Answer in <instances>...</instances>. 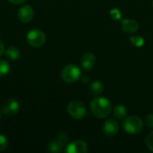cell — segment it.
Segmentation results:
<instances>
[{
    "instance_id": "obj_4",
    "label": "cell",
    "mask_w": 153,
    "mask_h": 153,
    "mask_svg": "<svg viewBox=\"0 0 153 153\" xmlns=\"http://www.w3.org/2000/svg\"><path fill=\"white\" fill-rule=\"evenodd\" d=\"M69 115L74 119H82L87 115V109L85 105L79 100L71 101L67 107Z\"/></svg>"
},
{
    "instance_id": "obj_8",
    "label": "cell",
    "mask_w": 153,
    "mask_h": 153,
    "mask_svg": "<svg viewBox=\"0 0 153 153\" xmlns=\"http://www.w3.org/2000/svg\"><path fill=\"white\" fill-rule=\"evenodd\" d=\"M65 152L68 153H86L88 152V145L83 141H75L66 146Z\"/></svg>"
},
{
    "instance_id": "obj_21",
    "label": "cell",
    "mask_w": 153,
    "mask_h": 153,
    "mask_svg": "<svg viewBox=\"0 0 153 153\" xmlns=\"http://www.w3.org/2000/svg\"><path fill=\"white\" fill-rule=\"evenodd\" d=\"M111 16L115 19V20H119L121 18V13L119 11V9H113L110 13Z\"/></svg>"
},
{
    "instance_id": "obj_5",
    "label": "cell",
    "mask_w": 153,
    "mask_h": 153,
    "mask_svg": "<svg viewBox=\"0 0 153 153\" xmlns=\"http://www.w3.org/2000/svg\"><path fill=\"white\" fill-rule=\"evenodd\" d=\"M27 41L33 48H40L46 42V35L42 30L39 29H33L28 32Z\"/></svg>"
},
{
    "instance_id": "obj_6",
    "label": "cell",
    "mask_w": 153,
    "mask_h": 153,
    "mask_svg": "<svg viewBox=\"0 0 153 153\" xmlns=\"http://www.w3.org/2000/svg\"><path fill=\"white\" fill-rule=\"evenodd\" d=\"M67 141H68V135L65 133L61 132L57 134L56 139L51 142V143L48 146V150L53 152H61L63 147L66 144Z\"/></svg>"
},
{
    "instance_id": "obj_23",
    "label": "cell",
    "mask_w": 153,
    "mask_h": 153,
    "mask_svg": "<svg viewBox=\"0 0 153 153\" xmlns=\"http://www.w3.org/2000/svg\"><path fill=\"white\" fill-rule=\"evenodd\" d=\"M8 1L12 4H21L24 3L26 0H8Z\"/></svg>"
},
{
    "instance_id": "obj_15",
    "label": "cell",
    "mask_w": 153,
    "mask_h": 153,
    "mask_svg": "<svg viewBox=\"0 0 153 153\" xmlns=\"http://www.w3.org/2000/svg\"><path fill=\"white\" fill-rule=\"evenodd\" d=\"M127 115V109L123 105H118L114 108V116L118 119H123Z\"/></svg>"
},
{
    "instance_id": "obj_9",
    "label": "cell",
    "mask_w": 153,
    "mask_h": 153,
    "mask_svg": "<svg viewBox=\"0 0 153 153\" xmlns=\"http://www.w3.org/2000/svg\"><path fill=\"white\" fill-rule=\"evenodd\" d=\"M34 17V10L30 5H23L18 11V18L22 22H29Z\"/></svg>"
},
{
    "instance_id": "obj_11",
    "label": "cell",
    "mask_w": 153,
    "mask_h": 153,
    "mask_svg": "<svg viewBox=\"0 0 153 153\" xmlns=\"http://www.w3.org/2000/svg\"><path fill=\"white\" fill-rule=\"evenodd\" d=\"M95 64H96V58L92 53L87 52V53L83 54V56H82V59H81V65L84 70H86V71L91 70L94 67Z\"/></svg>"
},
{
    "instance_id": "obj_7",
    "label": "cell",
    "mask_w": 153,
    "mask_h": 153,
    "mask_svg": "<svg viewBox=\"0 0 153 153\" xmlns=\"http://www.w3.org/2000/svg\"><path fill=\"white\" fill-rule=\"evenodd\" d=\"M19 109H20V104L14 99H9V100H5L2 106L3 114H4L5 116H8V117L14 116L15 114L18 113Z\"/></svg>"
},
{
    "instance_id": "obj_10",
    "label": "cell",
    "mask_w": 153,
    "mask_h": 153,
    "mask_svg": "<svg viewBox=\"0 0 153 153\" xmlns=\"http://www.w3.org/2000/svg\"><path fill=\"white\" fill-rule=\"evenodd\" d=\"M119 131L118 123L115 119H108L103 125V132L108 136H114Z\"/></svg>"
},
{
    "instance_id": "obj_12",
    "label": "cell",
    "mask_w": 153,
    "mask_h": 153,
    "mask_svg": "<svg viewBox=\"0 0 153 153\" xmlns=\"http://www.w3.org/2000/svg\"><path fill=\"white\" fill-rule=\"evenodd\" d=\"M139 29V23L134 20H123L122 22V30L126 32H135Z\"/></svg>"
},
{
    "instance_id": "obj_3",
    "label": "cell",
    "mask_w": 153,
    "mask_h": 153,
    "mask_svg": "<svg viewBox=\"0 0 153 153\" xmlns=\"http://www.w3.org/2000/svg\"><path fill=\"white\" fill-rule=\"evenodd\" d=\"M62 79L67 83H74L77 82L81 76L82 72L81 69L76 65H67L62 71Z\"/></svg>"
},
{
    "instance_id": "obj_16",
    "label": "cell",
    "mask_w": 153,
    "mask_h": 153,
    "mask_svg": "<svg viewBox=\"0 0 153 153\" xmlns=\"http://www.w3.org/2000/svg\"><path fill=\"white\" fill-rule=\"evenodd\" d=\"M11 69V65L8 61L0 59V77L6 75Z\"/></svg>"
},
{
    "instance_id": "obj_2",
    "label": "cell",
    "mask_w": 153,
    "mask_h": 153,
    "mask_svg": "<svg viewBox=\"0 0 153 153\" xmlns=\"http://www.w3.org/2000/svg\"><path fill=\"white\" fill-rule=\"evenodd\" d=\"M123 127L125 131L129 134H137L143 128V120L136 116L128 117L125 119L123 123Z\"/></svg>"
},
{
    "instance_id": "obj_17",
    "label": "cell",
    "mask_w": 153,
    "mask_h": 153,
    "mask_svg": "<svg viewBox=\"0 0 153 153\" xmlns=\"http://www.w3.org/2000/svg\"><path fill=\"white\" fill-rule=\"evenodd\" d=\"M130 41L132 42V44L134 46H135L137 48L143 47V44H144V42H145L144 39H143V38L141 37V36H133V37H131Z\"/></svg>"
},
{
    "instance_id": "obj_13",
    "label": "cell",
    "mask_w": 153,
    "mask_h": 153,
    "mask_svg": "<svg viewBox=\"0 0 153 153\" xmlns=\"http://www.w3.org/2000/svg\"><path fill=\"white\" fill-rule=\"evenodd\" d=\"M4 54L5 56L10 59V60H13V61H15L19 58L20 55H21V51L20 49L17 48V47H14V46H11L9 47L5 51H4Z\"/></svg>"
},
{
    "instance_id": "obj_18",
    "label": "cell",
    "mask_w": 153,
    "mask_h": 153,
    "mask_svg": "<svg viewBox=\"0 0 153 153\" xmlns=\"http://www.w3.org/2000/svg\"><path fill=\"white\" fill-rule=\"evenodd\" d=\"M8 147V139L4 134H0V152H4Z\"/></svg>"
},
{
    "instance_id": "obj_22",
    "label": "cell",
    "mask_w": 153,
    "mask_h": 153,
    "mask_svg": "<svg viewBox=\"0 0 153 153\" xmlns=\"http://www.w3.org/2000/svg\"><path fill=\"white\" fill-rule=\"evenodd\" d=\"M5 49H4V42L2 41V39H0V56H2L4 53Z\"/></svg>"
},
{
    "instance_id": "obj_20",
    "label": "cell",
    "mask_w": 153,
    "mask_h": 153,
    "mask_svg": "<svg viewBox=\"0 0 153 153\" xmlns=\"http://www.w3.org/2000/svg\"><path fill=\"white\" fill-rule=\"evenodd\" d=\"M144 123L148 127L153 128V114H149L145 117Z\"/></svg>"
},
{
    "instance_id": "obj_1",
    "label": "cell",
    "mask_w": 153,
    "mask_h": 153,
    "mask_svg": "<svg viewBox=\"0 0 153 153\" xmlns=\"http://www.w3.org/2000/svg\"><path fill=\"white\" fill-rule=\"evenodd\" d=\"M112 109L111 102L103 97H96L91 102V110L94 117L98 118L107 117Z\"/></svg>"
},
{
    "instance_id": "obj_24",
    "label": "cell",
    "mask_w": 153,
    "mask_h": 153,
    "mask_svg": "<svg viewBox=\"0 0 153 153\" xmlns=\"http://www.w3.org/2000/svg\"><path fill=\"white\" fill-rule=\"evenodd\" d=\"M2 113H3V112H2V111H0V119H1V117H2Z\"/></svg>"
},
{
    "instance_id": "obj_19",
    "label": "cell",
    "mask_w": 153,
    "mask_h": 153,
    "mask_svg": "<svg viewBox=\"0 0 153 153\" xmlns=\"http://www.w3.org/2000/svg\"><path fill=\"white\" fill-rule=\"evenodd\" d=\"M146 144L150 151L153 152V132L150 133L146 139Z\"/></svg>"
},
{
    "instance_id": "obj_14",
    "label": "cell",
    "mask_w": 153,
    "mask_h": 153,
    "mask_svg": "<svg viewBox=\"0 0 153 153\" xmlns=\"http://www.w3.org/2000/svg\"><path fill=\"white\" fill-rule=\"evenodd\" d=\"M104 90V85L100 81H94L91 84V92L92 95H100Z\"/></svg>"
},
{
    "instance_id": "obj_25",
    "label": "cell",
    "mask_w": 153,
    "mask_h": 153,
    "mask_svg": "<svg viewBox=\"0 0 153 153\" xmlns=\"http://www.w3.org/2000/svg\"><path fill=\"white\" fill-rule=\"evenodd\" d=\"M152 6H153V1H152Z\"/></svg>"
}]
</instances>
